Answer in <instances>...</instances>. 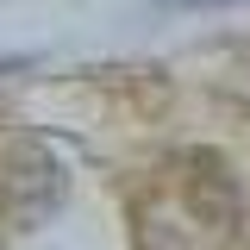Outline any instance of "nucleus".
<instances>
[{
    "instance_id": "obj_1",
    "label": "nucleus",
    "mask_w": 250,
    "mask_h": 250,
    "mask_svg": "<svg viewBox=\"0 0 250 250\" xmlns=\"http://www.w3.org/2000/svg\"><path fill=\"white\" fill-rule=\"evenodd\" d=\"M238 219H244L238 175L213 150L163 156V169L131 200L138 250H225L238 238Z\"/></svg>"
},
{
    "instance_id": "obj_2",
    "label": "nucleus",
    "mask_w": 250,
    "mask_h": 250,
    "mask_svg": "<svg viewBox=\"0 0 250 250\" xmlns=\"http://www.w3.org/2000/svg\"><path fill=\"white\" fill-rule=\"evenodd\" d=\"M62 188H69V175H62V156L50 144H13L0 156V219L13 231L44 225L62 207Z\"/></svg>"
},
{
    "instance_id": "obj_3",
    "label": "nucleus",
    "mask_w": 250,
    "mask_h": 250,
    "mask_svg": "<svg viewBox=\"0 0 250 250\" xmlns=\"http://www.w3.org/2000/svg\"><path fill=\"white\" fill-rule=\"evenodd\" d=\"M175 6H225V0H175Z\"/></svg>"
}]
</instances>
